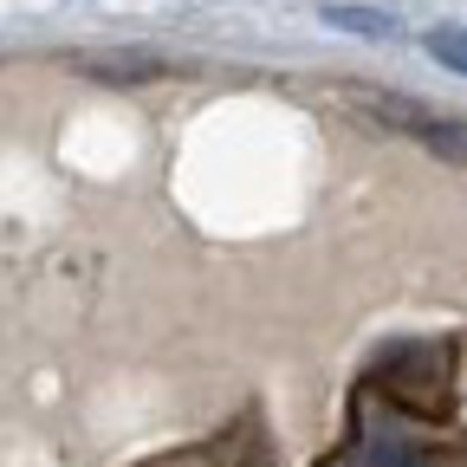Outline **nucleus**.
I'll return each instance as SVG.
<instances>
[{
    "instance_id": "f03ea898",
    "label": "nucleus",
    "mask_w": 467,
    "mask_h": 467,
    "mask_svg": "<svg viewBox=\"0 0 467 467\" xmlns=\"http://www.w3.org/2000/svg\"><path fill=\"white\" fill-rule=\"evenodd\" d=\"M72 66L91 72V78H104V85H143V78L162 72V58H150V52H78Z\"/></svg>"
},
{
    "instance_id": "20e7f679",
    "label": "nucleus",
    "mask_w": 467,
    "mask_h": 467,
    "mask_svg": "<svg viewBox=\"0 0 467 467\" xmlns=\"http://www.w3.org/2000/svg\"><path fill=\"white\" fill-rule=\"evenodd\" d=\"M429 52L441 58L448 72H461V78H467V26H435V33H429Z\"/></svg>"
},
{
    "instance_id": "39448f33",
    "label": "nucleus",
    "mask_w": 467,
    "mask_h": 467,
    "mask_svg": "<svg viewBox=\"0 0 467 467\" xmlns=\"http://www.w3.org/2000/svg\"><path fill=\"white\" fill-rule=\"evenodd\" d=\"M325 20L344 26V33H370V39L389 33V14H370V7H325Z\"/></svg>"
},
{
    "instance_id": "f257e3e1",
    "label": "nucleus",
    "mask_w": 467,
    "mask_h": 467,
    "mask_svg": "<svg viewBox=\"0 0 467 467\" xmlns=\"http://www.w3.org/2000/svg\"><path fill=\"white\" fill-rule=\"evenodd\" d=\"M377 110L389 117V124H402L409 137H422L435 156L467 162V124H454V117H435V110H416V104H396V98H377Z\"/></svg>"
},
{
    "instance_id": "7ed1b4c3",
    "label": "nucleus",
    "mask_w": 467,
    "mask_h": 467,
    "mask_svg": "<svg viewBox=\"0 0 467 467\" xmlns=\"http://www.w3.org/2000/svg\"><path fill=\"white\" fill-rule=\"evenodd\" d=\"M358 467H429V454L409 448V441H370V448L358 454Z\"/></svg>"
}]
</instances>
